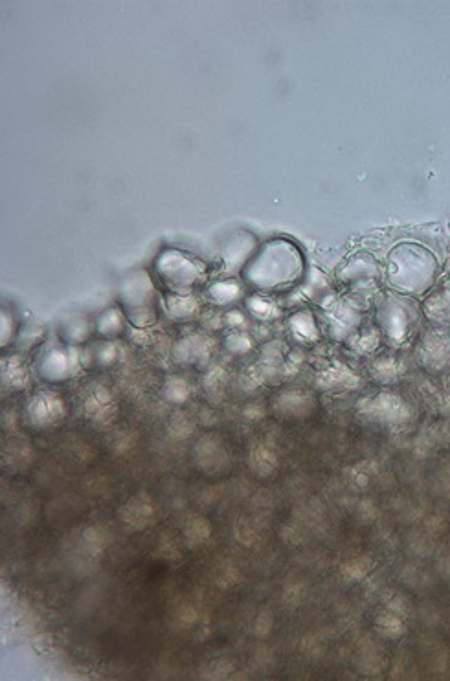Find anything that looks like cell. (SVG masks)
<instances>
[{
  "label": "cell",
  "mask_w": 450,
  "mask_h": 681,
  "mask_svg": "<svg viewBox=\"0 0 450 681\" xmlns=\"http://www.w3.org/2000/svg\"><path fill=\"white\" fill-rule=\"evenodd\" d=\"M96 329L105 338L120 335L125 329V316L118 309H109V311L100 314V318L96 322Z\"/></svg>",
  "instance_id": "obj_14"
},
{
  "label": "cell",
  "mask_w": 450,
  "mask_h": 681,
  "mask_svg": "<svg viewBox=\"0 0 450 681\" xmlns=\"http://www.w3.org/2000/svg\"><path fill=\"white\" fill-rule=\"evenodd\" d=\"M247 309L254 316H258L261 320H272L278 316V309L274 303L269 302L267 298H259V296H252L247 300Z\"/></svg>",
  "instance_id": "obj_17"
},
{
  "label": "cell",
  "mask_w": 450,
  "mask_h": 681,
  "mask_svg": "<svg viewBox=\"0 0 450 681\" xmlns=\"http://www.w3.org/2000/svg\"><path fill=\"white\" fill-rule=\"evenodd\" d=\"M360 410L362 414L386 425L403 423L408 417V408L399 397H395L392 393H381L373 399H366V402L360 406Z\"/></svg>",
  "instance_id": "obj_8"
},
{
  "label": "cell",
  "mask_w": 450,
  "mask_h": 681,
  "mask_svg": "<svg viewBox=\"0 0 450 681\" xmlns=\"http://www.w3.org/2000/svg\"><path fill=\"white\" fill-rule=\"evenodd\" d=\"M379 344V333L377 331H366L364 335L357 338V342L353 344V347L359 351V353H368L372 351Z\"/></svg>",
  "instance_id": "obj_20"
},
{
  "label": "cell",
  "mask_w": 450,
  "mask_h": 681,
  "mask_svg": "<svg viewBox=\"0 0 450 681\" xmlns=\"http://www.w3.org/2000/svg\"><path fill=\"white\" fill-rule=\"evenodd\" d=\"M114 355H116V349H114L113 344H102L94 353V364L96 366H107V364L113 362Z\"/></svg>",
  "instance_id": "obj_21"
},
{
  "label": "cell",
  "mask_w": 450,
  "mask_h": 681,
  "mask_svg": "<svg viewBox=\"0 0 450 681\" xmlns=\"http://www.w3.org/2000/svg\"><path fill=\"white\" fill-rule=\"evenodd\" d=\"M120 300L124 303L125 316L136 327H147L155 322V289L153 281L149 280L146 272L131 274L122 285Z\"/></svg>",
  "instance_id": "obj_4"
},
{
  "label": "cell",
  "mask_w": 450,
  "mask_h": 681,
  "mask_svg": "<svg viewBox=\"0 0 450 681\" xmlns=\"http://www.w3.org/2000/svg\"><path fill=\"white\" fill-rule=\"evenodd\" d=\"M169 314H173L179 320H186L192 318L197 313L199 305L193 300L192 296L186 294H175L169 298Z\"/></svg>",
  "instance_id": "obj_16"
},
{
  "label": "cell",
  "mask_w": 450,
  "mask_h": 681,
  "mask_svg": "<svg viewBox=\"0 0 450 681\" xmlns=\"http://www.w3.org/2000/svg\"><path fill=\"white\" fill-rule=\"evenodd\" d=\"M78 358L74 357L72 349L65 347H50L37 364V371L48 382H61L76 373Z\"/></svg>",
  "instance_id": "obj_7"
},
{
  "label": "cell",
  "mask_w": 450,
  "mask_h": 681,
  "mask_svg": "<svg viewBox=\"0 0 450 681\" xmlns=\"http://www.w3.org/2000/svg\"><path fill=\"white\" fill-rule=\"evenodd\" d=\"M26 414L32 425L37 428H48V426L57 425L65 417V406L57 395L43 391V393H37L30 401Z\"/></svg>",
  "instance_id": "obj_10"
},
{
  "label": "cell",
  "mask_w": 450,
  "mask_h": 681,
  "mask_svg": "<svg viewBox=\"0 0 450 681\" xmlns=\"http://www.w3.org/2000/svg\"><path fill=\"white\" fill-rule=\"evenodd\" d=\"M421 309L438 327H450V280L432 289Z\"/></svg>",
  "instance_id": "obj_12"
},
{
  "label": "cell",
  "mask_w": 450,
  "mask_h": 681,
  "mask_svg": "<svg viewBox=\"0 0 450 681\" xmlns=\"http://www.w3.org/2000/svg\"><path fill=\"white\" fill-rule=\"evenodd\" d=\"M241 294H243V287L237 281H217V283L208 287V298L215 305H228V303L237 302L241 298Z\"/></svg>",
  "instance_id": "obj_13"
},
{
  "label": "cell",
  "mask_w": 450,
  "mask_h": 681,
  "mask_svg": "<svg viewBox=\"0 0 450 681\" xmlns=\"http://www.w3.org/2000/svg\"><path fill=\"white\" fill-rule=\"evenodd\" d=\"M423 309L410 296L392 294L386 296L377 309V325L390 342L395 346L405 344L410 336L416 333Z\"/></svg>",
  "instance_id": "obj_3"
},
{
  "label": "cell",
  "mask_w": 450,
  "mask_h": 681,
  "mask_svg": "<svg viewBox=\"0 0 450 681\" xmlns=\"http://www.w3.org/2000/svg\"><path fill=\"white\" fill-rule=\"evenodd\" d=\"M8 373H10V384L15 386V388H21V386H23L21 380L26 384L28 373H26V368H24L21 360H17V358H15V360H10V369L4 366V375H8Z\"/></svg>",
  "instance_id": "obj_19"
},
{
  "label": "cell",
  "mask_w": 450,
  "mask_h": 681,
  "mask_svg": "<svg viewBox=\"0 0 450 681\" xmlns=\"http://www.w3.org/2000/svg\"><path fill=\"white\" fill-rule=\"evenodd\" d=\"M419 362L430 371H441L450 364V333L447 327H434L419 342Z\"/></svg>",
  "instance_id": "obj_6"
},
{
  "label": "cell",
  "mask_w": 450,
  "mask_h": 681,
  "mask_svg": "<svg viewBox=\"0 0 450 681\" xmlns=\"http://www.w3.org/2000/svg\"><path fill=\"white\" fill-rule=\"evenodd\" d=\"M327 314H329V324H331V335L335 336L337 340L351 338L353 333H357L360 322H362L360 307H357L353 302H333L331 300L329 307H327Z\"/></svg>",
  "instance_id": "obj_11"
},
{
  "label": "cell",
  "mask_w": 450,
  "mask_h": 681,
  "mask_svg": "<svg viewBox=\"0 0 450 681\" xmlns=\"http://www.w3.org/2000/svg\"><path fill=\"white\" fill-rule=\"evenodd\" d=\"M304 274V259L298 248L276 239L261 246L258 254L248 263L243 278L259 289H278L300 280Z\"/></svg>",
  "instance_id": "obj_2"
},
{
  "label": "cell",
  "mask_w": 450,
  "mask_h": 681,
  "mask_svg": "<svg viewBox=\"0 0 450 681\" xmlns=\"http://www.w3.org/2000/svg\"><path fill=\"white\" fill-rule=\"evenodd\" d=\"M439 276L438 257L417 243H401L388 256V285L410 298L425 296L434 289Z\"/></svg>",
  "instance_id": "obj_1"
},
{
  "label": "cell",
  "mask_w": 450,
  "mask_h": 681,
  "mask_svg": "<svg viewBox=\"0 0 450 681\" xmlns=\"http://www.w3.org/2000/svg\"><path fill=\"white\" fill-rule=\"evenodd\" d=\"M379 276H381L379 263L368 254H359L349 259L348 265L340 274V280L357 291H364L375 285V281H379Z\"/></svg>",
  "instance_id": "obj_9"
},
{
  "label": "cell",
  "mask_w": 450,
  "mask_h": 681,
  "mask_svg": "<svg viewBox=\"0 0 450 681\" xmlns=\"http://www.w3.org/2000/svg\"><path fill=\"white\" fill-rule=\"evenodd\" d=\"M157 272L173 291H190L199 281L204 280V270L192 257L182 252H164L157 259Z\"/></svg>",
  "instance_id": "obj_5"
},
{
  "label": "cell",
  "mask_w": 450,
  "mask_h": 681,
  "mask_svg": "<svg viewBox=\"0 0 450 681\" xmlns=\"http://www.w3.org/2000/svg\"><path fill=\"white\" fill-rule=\"evenodd\" d=\"M237 346H239V349H241V353H245L248 347H250V340L245 338L243 335L230 336V338L226 340V347H228V351L237 353Z\"/></svg>",
  "instance_id": "obj_22"
},
{
  "label": "cell",
  "mask_w": 450,
  "mask_h": 681,
  "mask_svg": "<svg viewBox=\"0 0 450 681\" xmlns=\"http://www.w3.org/2000/svg\"><path fill=\"white\" fill-rule=\"evenodd\" d=\"M89 335L90 327L85 320H74L67 327H63V340H67V344H81Z\"/></svg>",
  "instance_id": "obj_18"
},
{
  "label": "cell",
  "mask_w": 450,
  "mask_h": 681,
  "mask_svg": "<svg viewBox=\"0 0 450 681\" xmlns=\"http://www.w3.org/2000/svg\"><path fill=\"white\" fill-rule=\"evenodd\" d=\"M289 325H291L294 335L302 338V340L315 342L316 338H318V327H316L315 318H313V314L307 313V311L291 316Z\"/></svg>",
  "instance_id": "obj_15"
}]
</instances>
